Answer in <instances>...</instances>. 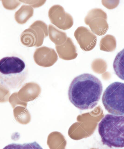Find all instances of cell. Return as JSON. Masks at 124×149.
I'll return each mask as SVG.
<instances>
[{"label": "cell", "mask_w": 124, "mask_h": 149, "mask_svg": "<svg viewBox=\"0 0 124 149\" xmlns=\"http://www.w3.org/2000/svg\"><path fill=\"white\" fill-rule=\"evenodd\" d=\"M103 91L101 81L89 74L75 77L68 90L69 99L71 103L81 110L92 109L99 102Z\"/></svg>", "instance_id": "6da1fadb"}, {"label": "cell", "mask_w": 124, "mask_h": 149, "mask_svg": "<svg viewBox=\"0 0 124 149\" xmlns=\"http://www.w3.org/2000/svg\"><path fill=\"white\" fill-rule=\"evenodd\" d=\"M26 62L18 56H6L0 60V84L9 90H16L23 85L28 74Z\"/></svg>", "instance_id": "7a4b0ae2"}, {"label": "cell", "mask_w": 124, "mask_h": 149, "mask_svg": "<svg viewBox=\"0 0 124 149\" xmlns=\"http://www.w3.org/2000/svg\"><path fill=\"white\" fill-rule=\"evenodd\" d=\"M98 131L104 145L124 147V115H106L98 124Z\"/></svg>", "instance_id": "3957f363"}, {"label": "cell", "mask_w": 124, "mask_h": 149, "mask_svg": "<svg viewBox=\"0 0 124 149\" xmlns=\"http://www.w3.org/2000/svg\"><path fill=\"white\" fill-rule=\"evenodd\" d=\"M104 108L114 115H124V83L115 82L108 86L102 97Z\"/></svg>", "instance_id": "277c9868"}, {"label": "cell", "mask_w": 124, "mask_h": 149, "mask_svg": "<svg viewBox=\"0 0 124 149\" xmlns=\"http://www.w3.org/2000/svg\"><path fill=\"white\" fill-rule=\"evenodd\" d=\"M48 35L47 25L42 21L37 20L22 33V42L28 47H39Z\"/></svg>", "instance_id": "5b68a950"}, {"label": "cell", "mask_w": 124, "mask_h": 149, "mask_svg": "<svg viewBox=\"0 0 124 149\" xmlns=\"http://www.w3.org/2000/svg\"><path fill=\"white\" fill-rule=\"evenodd\" d=\"M48 16L51 23L63 30L70 29L74 25V19L69 13L60 5H55L50 8Z\"/></svg>", "instance_id": "8992f818"}, {"label": "cell", "mask_w": 124, "mask_h": 149, "mask_svg": "<svg viewBox=\"0 0 124 149\" xmlns=\"http://www.w3.org/2000/svg\"><path fill=\"white\" fill-rule=\"evenodd\" d=\"M74 36L81 48L84 51H90L96 45V36L85 27L78 28L75 31Z\"/></svg>", "instance_id": "52a82bcc"}, {"label": "cell", "mask_w": 124, "mask_h": 149, "mask_svg": "<svg viewBox=\"0 0 124 149\" xmlns=\"http://www.w3.org/2000/svg\"><path fill=\"white\" fill-rule=\"evenodd\" d=\"M34 61L38 65L48 68L53 65L58 60V56L54 49L46 47L37 48L34 55Z\"/></svg>", "instance_id": "ba28073f"}, {"label": "cell", "mask_w": 124, "mask_h": 149, "mask_svg": "<svg viewBox=\"0 0 124 149\" xmlns=\"http://www.w3.org/2000/svg\"><path fill=\"white\" fill-rule=\"evenodd\" d=\"M56 49L60 58L69 61L76 59L78 56L77 48L72 39L67 37L66 41L60 45H56Z\"/></svg>", "instance_id": "9c48e42d"}, {"label": "cell", "mask_w": 124, "mask_h": 149, "mask_svg": "<svg viewBox=\"0 0 124 149\" xmlns=\"http://www.w3.org/2000/svg\"><path fill=\"white\" fill-rule=\"evenodd\" d=\"M48 34L51 41L55 45H60L64 44L67 40L66 33L56 28L53 25H49Z\"/></svg>", "instance_id": "30bf717a"}, {"label": "cell", "mask_w": 124, "mask_h": 149, "mask_svg": "<svg viewBox=\"0 0 124 149\" xmlns=\"http://www.w3.org/2000/svg\"><path fill=\"white\" fill-rule=\"evenodd\" d=\"M113 67L116 75L124 80V48L115 57Z\"/></svg>", "instance_id": "8fae6325"}, {"label": "cell", "mask_w": 124, "mask_h": 149, "mask_svg": "<svg viewBox=\"0 0 124 149\" xmlns=\"http://www.w3.org/2000/svg\"><path fill=\"white\" fill-rule=\"evenodd\" d=\"M3 149H43L38 143L34 142L23 144L12 143L8 144Z\"/></svg>", "instance_id": "7c38bea8"}]
</instances>
